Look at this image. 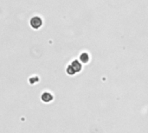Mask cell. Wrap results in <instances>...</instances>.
Instances as JSON below:
<instances>
[{
  "instance_id": "obj_5",
  "label": "cell",
  "mask_w": 148,
  "mask_h": 133,
  "mask_svg": "<svg viewBox=\"0 0 148 133\" xmlns=\"http://www.w3.org/2000/svg\"><path fill=\"white\" fill-rule=\"evenodd\" d=\"M67 72H68V74H70V75H71V74L73 75V74H75V70L73 69V68H72L71 66H69V67H68V68H67Z\"/></svg>"
},
{
  "instance_id": "obj_3",
  "label": "cell",
  "mask_w": 148,
  "mask_h": 133,
  "mask_svg": "<svg viewBox=\"0 0 148 133\" xmlns=\"http://www.w3.org/2000/svg\"><path fill=\"white\" fill-rule=\"evenodd\" d=\"M72 68H73V69L75 70V72L76 73V72H79V71H81V69H82V65H81V63L78 61H74L72 63H71V65H70Z\"/></svg>"
},
{
  "instance_id": "obj_1",
  "label": "cell",
  "mask_w": 148,
  "mask_h": 133,
  "mask_svg": "<svg viewBox=\"0 0 148 133\" xmlns=\"http://www.w3.org/2000/svg\"><path fill=\"white\" fill-rule=\"evenodd\" d=\"M30 24H31V26H32L34 29H38V28L41 27V25H42V20H41V18H39V17L35 16V17H33V18L31 19Z\"/></svg>"
},
{
  "instance_id": "obj_4",
  "label": "cell",
  "mask_w": 148,
  "mask_h": 133,
  "mask_svg": "<svg viewBox=\"0 0 148 133\" xmlns=\"http://www.w3.org/2000/svg\"><path fill=\"white\" fill-rule=\"evenodd\" d=\"M80 60H81L82 62L86 63V62H88V60H89V56H88V55L87 53H82V54L81 55V56H80Z\"/></svg>"
},
{
  "instance_id": "obj_2",
  "label": "cell",
  "mask_w": 148,
  "mask_h": 133,
  "mask_svg": "<svg viewBox=\"0 0 148 133\" xmlns=\"http://www.w3.org/2000/svg\"><path fill=\"white\" fill-rule=\"evenodd\" d=\"M41 99H42V100L43 102H49V101H51L53 100V96L49 93H43L42 94Z\"/></svg>"
}]
</instances>
